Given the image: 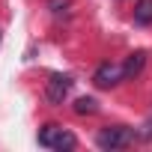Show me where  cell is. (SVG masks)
Returning a JSON list of instances; mask_svg holds the SVG:
<instances>
[{"label":"cell","instance_id":"cell-5","mask_svg":"<svg viewBox=\"0 0 152 152\" xmlns=\"http://www.w3.org/2000/svg\"><path fill=\"white\" fill-rule=\"evenodd\" d=\"M143 66H146V51H134V54H128V60L122 63L125 78H137V75L143 72Z\"/></svg>","mask_w":152,"mask_h":152},{"label":"cell","instance_id":"cell-2","mask_svg":"<svg viewBox=\"0 0 152 152\" xmlns=\"http://www.w3.org/2000/svg\"><path fill=\"white\" fill-rule=\"evenodd\" d=\"M131 140H134V131H131L128 125H107V128H102L99 137H96L99 149H122V146H128Z\"/></svg>","mask_w":152,"mask_h":152},{"label":"cell","instance_id":"cell-6","mask_svg":"<svg viewBox=\"0 0 152 152\" xmlns=\"http://www.w3.org/2000/svg\"><path fill=\"white\" fill-rule=\"evenodd\" d=\"M134 21L137 24H152V0H137L134 3Z\"/></svg>","mask_w":152,"mask_h":152},{"label":"cell","instance_id":"cell-7","mask_svg":"<svg viewBox=\"0 0 152 152\" xmlns=\"http://www.w3.org/2000/svg\"><path fill=\"white\" fill-rule=\"evenodd\" d=\"M96 110H99V102L90 99V96H84V99L75 102V113H81V116H90V113H96Z\"/></svg>","mask_w":152,"mask_h":152},{"label":"cell","instance_id":"cell-8","mask_svg":"<svg viewBox=\"0 0 152 152\" xmlns=\"http://www.w3.org/2000/svg\"><path fill=\"white\" fill-rule=\"evenodd\" d=\"M69 3H72V0H48V9L51 12H66Z\"/></svg>","mask_w":152,"mask_h":152},{"label":"cell","instance_id":"cell-3","mask_svg":"<svg viewBox=\"0 0 152 152\" xmlns=\"http://www.w3.org/2000/svg\"><path fill=\"white\" fill-rule=\"evenodd\" d=\"M122 78H125V69H122V66H116V63H102V66L96 69V75H93V84H96L99 90H110V87H116Z\"/></svg>","mask_w":152,"mask_h":152},{"label":"cell","instance_id":"cell-1","mask_svg":"<svg viewBox=\"0 0 152 152\" xmlns=\"http://www.w3.org/2000/svg\"><path fill=\"white\" fill-rule=\"evenodd\" d=\"M39 146L63 152V149H75L78 146V137H75L72 131H66V128H60V125H45L39 131Z\"/></svg>","mask_w":152,"mask_h":152},{"label":"cell","instance_id":"cell-4","mask_svg":"<svg viewBox=\"0 0 152 152\" xmlns=\"http://www.w3.org/2000/svg\"><path fill=\"white\" fill-rule=\"evenodd\" d=\"M72 78L69 75H51V81H48V87H45V99L51 102V104H63L66 102V96L72 93Z\"/></svg>","mask_w":152,"mask_h":152}]
</instances>
